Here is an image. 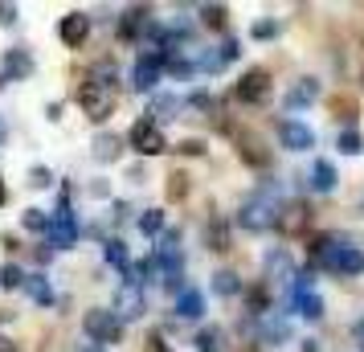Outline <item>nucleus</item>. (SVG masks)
<instances>
[{"instance_id": "5701e85b", "label": "nucleus", "mask_w": 364, "mask_h": 352, "mask_svg": "<svg viewBox=\"0 0 364 352\" xmlns=\"http://www.w3.org/2000/svg\"><path fill=\"white\" fill-rule=\"evenodd\" d=\"M176 111H181V99H176V95H160V99L151 102V123H156V119H172L176 115Z\"/></svg>"}, {"instance_id": "20e7f679", "label": "nucleus", "mask_w": 364, "mask_h": 352, "mask_svg": "<svg viewBox=\"0 0 364 352\" xmlns=\"http://www.w3.org/2000/svg\"><path fill=\"white\" fill-rule=\"evenodd\" d=\"M82 328H86V336L95 340V344H119V336H123V324L115 319V311H107V307H95V311H86V319H82Z\"/></svg>"}, {"instance_id": "f3484780", "label": "nucleus", "mask_w": 364, "mask_h": 352, "mask_svg": "<svg viewBox=\"0 0 364 352\" xmlns=\"http://www.w3.org/2000/svg\"><path fill=\"white\" fill-rule=\"evenodd\" d=\"M95 160H102V164H111V160H119L123 156V139L119 135H111V132H102V135H95Z\"/></svg>"}, {"instance_id": "6e6552de", "label": "nucleus", "mask_w": 364, "mask_h": 352, "mask_svg": "<svg viewBox=\"0 0 364 352\" xmlns=\"http://www.w3.org/2000/svg\"><path fill=\"white\" fill-rule=\"evenodd\" d=\"M279 139H282V148H291V151L315 148V132L307 127V123H299V119H282L279 123Z\"/></svg>"}, {"instance_id": "c9c22d12", "label": "nucleus", "mask_w": 364, "mask_h": 352, "mask_svg": "<svg viewBox=\"0 0 364 352\" xmlns=\"http://www.w3.org/2000/svg\"><path fill=\"white\" fill-rule=\"evenodd\" d=\"M181 151H184V156H200V151H205V144H200V139H184Z\"/></svg>"}, {"instance_id": "0eeeda50", "label": "nucleus", "mask_w": 364, "mask_h": 352, "mask_svg": "<svg viewBox=\"0 0 364 352\" xmlns=\"http://www.w3.org/2000/svg\"><path fill=\"white\" fill-rule=\"evenodd\" d=\"M168 62V53H148V58H139L132 66V90H151V86L160 82V66Z\"/></svg>"}, {"instance_id": "f03ea898", "label": "nucleus", "mask_w": 364, "mask_h": 352, "mask_svg": "<svg viewBox=\"0 0 364 352\" xmlns=\"http://www.w3.org/2000/svg\"><path fill=\"white\" fill-rule=\"evenodd\" d=\"M237 225L250 230V234L274 230V225H279V201H274V193L266 188V193H254L250 201H242V209H237Z\"/></svg>"}, {"instance_id": "393cba45", "label": "nucleus", "mask_w": 364, "mask_h": 352, "mask_svg": "<svg viewBox=\"0 0 364 352\" xmlns=\"http://www.w3.org/2000/svg\"><path fill=\"white\" fill-rule=\"evenodd\" d=\"M139 230H144L148 238H160L164 234V209H148V213L139 218Z\"/></svg>"}, {"instance_id": "e433bc0d", "label": "nucleus", "mask_w": 364, "mask_h": 352, "mask_svg": "<svg viewBox=\"0 0 364 352\" xmlns=\"http://www.w3.org/2000/svg\"><path fill=\"white\" fill-rule=\"evenodd\" d=\"M250 307L262 316V311H266V291H254V295H250Z\"/></svg>"}, {"instance_id": "412c9836", "label": "nucleus", "mask_w": 364, "mask_h": 352, "mask_svg": "<svg viewBox=\"0 0 364 352\" xmlns=\"http://www.w3.org/2000/svg\"><path fill=\"white\" fill-rule=\"evenodd\" d=\"M295 307L303 319H323V299L315 295V291H307V295H295Z\"/></svg>"}, {"instance_id": "4c0bfd02", "label": "nucleus", "mask_w": 364, "mask_h": 352, "mask_svg": "<svg viewBox=\"0 0 364 352\" xmlns=\"http://www.w3.org/2000/svg\"><path fill=\"white\" fill-rule=\"evenodd\" d=\"M148 352H172V348L164 344V336H151V340H148Z\"/></svg>"}, {"instance_id": "ea45409f", "label": "nucleus", "mask_w": 364, "mask_h": 352, "mask_svg": "<svg viewBox=\"0 0 364 352\" xmlns=\"http://www.w3.org/2000/svg\"><path fill=\"white\" fill-rule=\"evenodd\" d=\"M86 352H111V348H102V344H90V348H86Z\"/></svg>"}, {"instance_id": "7c9ffc66", "label": "nucleus", "mask_w": 364, "mask_h": 352, "mask_svg": "<svg viewBox=\"0 0 364 352\" xmlns=\"http://www.w3.org/2000/svg\"><path fill=\"white\" fill-rule=\"evenodd\" d=\"M200 17H205L209 29H221V25H225V9H221V4H205V9H200Z\"/></svg>"}, {"instance_id": "58836bf2", "label": "nucleus", "mask_w": 364, "mask_h": 352, "mask_svg": "<svg viewBox=\"0 0 364 352\" xmlns=\"http://www.w3.org/2000/svg\"><path fill=\"white\" fill-rule=\"evenodd\" d=\"M90 193H95V197H107V193H111V185H107V181H95V185H90Z\"/></svg>"}, {"instance_id": "2f4dec72", "label": "nucleus", "mask_w": 364, "mask_h": 352, "mask_svg": "<svg viewBox=\"0 0 364 352\" xmlns=\"http://www.w3.org/2000/svg\"><path fill=\"white\" fill-rule=\"evenodd\" d=\"M250 33L258 37V41H270V37L279 33V25H274V21H254V29H250Z\"/></svg>"}, {"instance_id": "2eb2a0df", "label": "nucleus", "mask_w": 364, "mask_h": 352, "mask_svg": "<svg viewBox=\"0 0 364 352\" xmlns=\"http://www.w3.org/2000/svg\"><path fill=\"white\" fill-rule=\"evenodd\" d=\"M148 25H151L148 9H144V4H135V9H127V13H123V21H119V37H139Z\"/></svg>"}, {"instance_id": "423d86ee", "label": "nucleus", "mask_w": 364, "mask_h": 352, "mask_svg": "<svg viewBox=\"0 0 364 352\" xmlns=\"http://www.w3.org/2000/svg\"><path fill=\"white\" fill-rule=\"evenodd\" d=\"M132 148L139 151V156H160V151L168 148V144H164V132H160V123L139 119V123L132 127Z\"/></svg>"}, {"instance_id": "bb28decb", "label": "nucleus", "mask_w": 364, "mask_h": 352, "mask_svg": "<svg viewBox=\"0 0 364 352\" xmlns=\"http://www.w3.org/2000/svg\"><path fill=\"white\" fill-rule=\"evenodd\" d=\"M336 148L344 151V156H360V151H364L360 132H352V127H348V132H340V139H336Z\"/></svg>"}, {"instance_id": "c756f323", "label": "nucleus", "mask_w": 364, "mask_h": 352, "mask_svg": "<svg viewBox=\"0 0 364 352\" xmlns=\"http://www.w3.org/2000/svg\"><path fill=\"white\" fill-rule=\"evenodd\" d=\"M197 352H221V332L217 328H205L197 336Z\"/></svg>"}, {"instance_id": "a878e982", "label": "nucleus", "mask_w": 364, "mask_h": 352, "mask_svg": "<svg viewBox=\"0 0 364 352\" xmlns=\"http://www.w3.org/2000/svg\"><path fill=\"white\" fill-rule=\"evenodd\" d=\"M21 225L33 230V234H46V230H50V218H46V209H25V213H21Z\"/></svg>"}, {"instance_id": "ddd939ff", "label": "nucleus", "mask_w": 364, "mask_h": 352, "mask_svg": "<svg viewBox=\"0 0 364 352\" xmlns=\"http://www.w3.org/2000/svg\"><path fill=\"white\" fill-rule=\"evenodd\" d=\"M307 221H311V209L307 205H287V209H279V230H287V234L307 230Z\"/></svg>"}, {"instance_id": "7ed1b4c3", "label": "nucleus", "mask_w": 364, "mask_h": 352, "mask_svg": "<svg viewBox=\"0 0 364 352\" xmlns=\"http://www.w3.org/2000/svg\"><path fill=\"white\" fill-rule=\"evenodd\" d=\"M46 238H50L53 250H70V246L78 242V221H74V213H70V188L62 193V201H58V213L50 218Z\"/></svg>"}, {"instance_id": "f704fd0d", "label": "nucleus", "mask_w": 364, "mask_h": 352, "mask_svg": "<svg viewBox=\"0 0 364 352\" xmlns=\"http://www.w3.org/2000/svg\"><path fill=\"white\" fill-rule=\"evenodd\" d=\"M217 53H221V62H233V58H237V53H242V50H237V41H233V37H230V41H225V46H221V50H217Z\"/></svg>"}, {"instance_id": "39448f33", "label": "nucleus", "mask_w": 364, "mask_h": 352, "mask_svg": "<svg viewBox=\"0 0 364 352\" xmlns=\"http://www.w3.org/2000/svg\"><path fill=\"white\" fill-rule=\"evenodd\" d=\"M78 99H82V111L95 119V123L111 119V111H115V90H111V86H102V82H86Z\"/></svg>"}, {"instance_id": "9b49d317", "label": "nucleus", "mask_w": 364, "mask_h": 352, "mask_svg": "<svg viewBox=\"0 0 364 352\" xmlns=\"http://www.w3.org/2000/svg\"><path fill=\"white\" fill-rule=\"evenodd\" d=\"M270 95V74L266 70H250L242 74V82H237V99L242 102H262Z\"/></svg>"}, {"instance_id": "72a5a7b5", "label": "nucleus", "mask_w": 364, "mask_h": 352, "mask_svg": "<svg viewBox=\"0 0 364 352\" xmlns=\"http://www.w3.org/2000/svg\"><path fill=\"white\" fill-rule=\"evenodd\" d=\"M0 25H17V4H0Z\"/></svg>"}, {"instance_id": "4468645a", "label": "nucleus", "mask_w": 364, "mask_h": 352, "mask_svg": "<svg viewBox=\"0 0 364 352\" xmlns=\"http://www.w3.org/2000/svg\"><path fill=\"white\" fill-rule=\"evenodd\" d=\"M287 336H291V324L282 316H266L262 324H258V340H262V344H282Z\"/></svg>"}, {"instance_id": "a211bd4d", "label": "nucleus", "mask_w": 364, "mask_h": 352, "mask_svg": "<svg viewBox=\"0 0 364 352\" xmlns=\"http://www.w3.org/2000/svg\"><path fill=\"white\" fill-rule=\"evenodd\" d=\"M315 99H319V82H315V78H303L299 86H291L287 107H291V111H299V107H311Z\"/></svg>"}, {"instance_id": "b1692460", "label": "nucleus", "mask_w": 364, "mask_h": 352, "mask_svg": "<svg viewBox=\"0 0 364 352\" xmlns=\"http://www.w3.org/2000/svg\"><path fill=\"white\" fill-rule=\"evenodd\" d=\"M25 291H29V299H33V303H41V307H46V303H53V291H50V283H46L41 274H33V279H25Z\"/></svg>"}, {"instance_id": "f8f14e48", "label": "nucleus", "mask_w": 364, "mask_h": 352, "mask_svg": "<svg viewBox=\"0 0 364 352\" xmlns=\"http://www.w3.org/2000/svg\"><path fill=\"white\" fill-rule=\"evenodd\" d=\"M58 33H62V41H66V46H82L86 33H90V17H86V13H70V17H62Z\"/></svg>"}, {"instance_id": "9d476101", "label": "nucleus", "mask_w": 364, "mask_h": 352, "mask_svg": "<svg viewBox=\"0 0 364 352\" xmlns=\"http://www.w3.org/2000/svg\"><path fill=\"white\" fill-rule=\"evenodd\" d=\"M33 74V58L25 50H4V62H0V86L4 82H21Z\"/></svg>"}, {"instance_id": "4be33fe9", "label": "nucleus", "mask_w": 364, "mask_h": 352, "mask_svg": "<svg viewBox=\"0 0 364 352\" xmlns=\"http://www.w3.org/2000/svg\"><path fill=\"white\" fill-rule=\"evenodd\" d=\"M213 291L230 299V295H237V291H242V279H237L233 270H217V274H213Z\"/></svg>"}, {"instance_id": "a19ab883", "label": "nucleus", "mask_w": 364, "mask_h": 352, "mask_svg": "<svg viewBox=\"0 0 364 352\" xmlns=\"http://www.w3.org/2000/svg\"><path fill=\"white\" fill-rule=\"evenodd\" d=\"M4 132H9V127H4V119H0V139H4Z\"/></svg>"}, {"instance_id": "79ce46f5", "label": "nucleus", "mask_w": 364, "mask_h": 352, "mask_svg": "<svg viewBox=\"0 0 364 352\" xmlns=\"http://www.w3.org/2000/svg\"><path fill=\"white\" fill-rule=\"evenodd\" d=\"M0 205H4V185H0Z\"/></svg>"}, {"instance_id": "37998d69", "label": "nucleus", "mask_w": 364, "mask_h": 352, "mask_svg": "<svg viewBox=\"0 0 364 352\" xmlns=\"http://www.w3.org/2000/svg\"><path fill=\"white\" fill-rule=\"evenodd\" d=\"M360 332H364V319H360Z\"/></svg>"}, {"instance_id": "f257e3e1", "label": "nucleus", "mask_w": 364, "mask_h": 352, "mask_svg": "<svg viewBox=\"0 0 364 352\" xmlns=\"http://www.w3.org/2000/svg\"><path fill=\"white\" fill-rule=\"evenodd\" d=\"M311 258L319 262V267H328L331 274H340V279H348V274H360V270H364V254L356 250V246L336 242V238H319V242L311 246Z\"/></svg>"}, {"instance_id": "6ab92c4d", "label": "nucleus", "mask_w": 364, "mask_h": 352, "mask_svg": "<svg viewBox=\"0 0 364 352\" xmlns=\"http://www.w3.org/2000/svg\"><path fill=\"white\" fill-rule=\"evenodd\" d=\"M176 316L181 319H200L205 316V295H200V291H181V295H176Z\"/></svg>"}, {"instance_id": "cd10ccee", "label": "nucleus", "mask_w": 364, "mask_h": 352, "mask_svg": "<svg viewBox=\"0 0 364 352\" xmlns=\"http://www.w3.org/2000/svg\"><path fill=\"white\" fill-rule=\"evenodd\" d=\"M0 287H4V291H17V287H25V270L13 267V262H9V267H0Z\"/></svg>"}, {"instance_id": "c85d7f7f", "label": "nucleus", "mask_w": 364, "mask_h": 352, "mask_svg": "<svg viewBox=\"0 0 364 352\" xmlns=\"http://www.w3.org/2000/svg\"><path fill=\"white\" fill-rule=\"evenodd\" d=\"M107 262H111V267H119V270L132 267V262H127V250H123V242H119V238H111V242H107Z\"/></svg>"}, {"instance_id": "aec40b11", "label": "nucleus", "mask_w": 364, "mask_h": 352, "mask_svg": "<svg viewBox=\"0 0 364 352\" xmlns=\"http://www.w3.org/2000/svg\"><path fill=\"white\" fill-rule=\"evenodd\" d=\"M311 188H315V193H331V188H336V168H331V160H315Z\"/></svg>"}, {"instance_id": "473e14b6", "label": "nucleus", "mask_w": 364, "mask_h": 352, "mask_svg": "<svg viewBox=\"0 0 364 352\" xmlns=\"http://www.w3.org/2000/svg\"><path fill=\"white\" fill-rule=\"evenodd\" d=\"M29 185H33V188H50L53 185L50 168H33V172H29Z\"/></svg>"}, {"instance_id": "dca6fc26", "label": "nucleus", "mask_w": 364, "mask_h": 352, "mask_svg": "<svg viewBox=\"0 0 364 352\" xmlns=\"http://www.w3.org/2000/svg\"><path fill=\"white\" fill-rule=\"evenodd\" d=\"M266 274L279 279V283H295V267H291L287 250H270L266 254Z\"/></svg>"}, {"instance_id": "1a4fd4ad", "label": "nucleus", "mask_w": 364, "mask_h": 352, "mask_svg": "<svg viewBox=\"0 0 364 352\" xmlns=\"http://www.w3.org/2000/svg\"><path fill=\"white\" fill-rule=\"evenodd\" d=\"M115 319L123 324V319H139L144 316V287H132V283H123L119 287V295H115Z\"/></svg>"}]
</instances>
